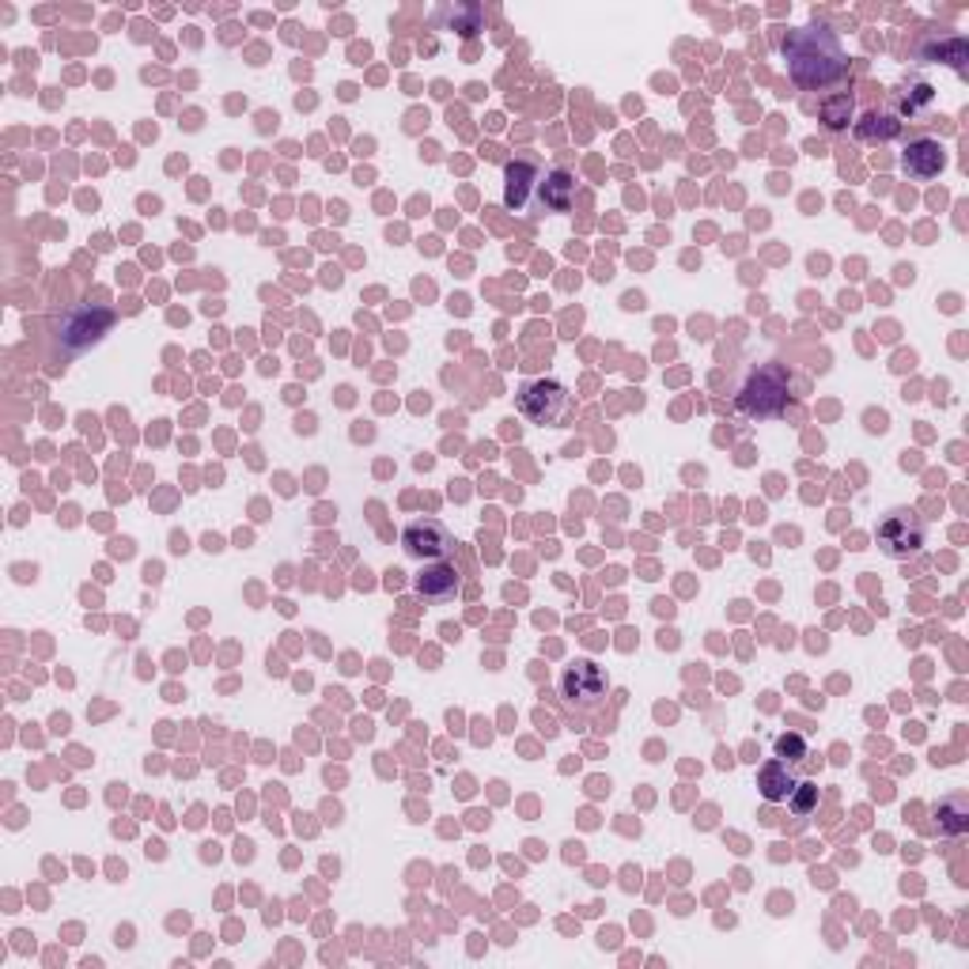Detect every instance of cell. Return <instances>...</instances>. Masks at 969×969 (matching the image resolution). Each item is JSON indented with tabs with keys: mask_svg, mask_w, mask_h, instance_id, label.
I'll use <instances>...</instances> for the list:
<instances>
[{
	"mask_svg": "<svg viewBox=\"0 0 969 969\" xmlns=\"http://www.w3.org/2000/svg\"><path fill=\"white\" fill-rule=\"evenodd\" d=\"M572 201H576V178H572L564 167L546 171L538 183V194H534L538 212H569Z\"/></svg>",
	"mask_w": 969,
	"mask_h": 969,
	"instance_id": "obj_10",
	"label": "cell"
},
{
	"mask_svg": "<svg viewBox=\"0 0 969 969\" xmlns=\"http://www.w3.org/2000/svg\"><path fill=\"white\" fill-rule=\"evenodd\" d=\"M924 538H927V527L913 507H890L875 527L878 549H883V557H890V561L917 557L924 549Z\"/></svg>",
	"mask_w": 969,
	"mask_h": 969,
	"instance_id": "obj_2",
	"label": "cell"
},
{
	"mask_svg": "<svg viewBox=\"0 0 969 969\" xmlns=\"http://www.w3.org/2000/svg\"><path fill=\"white\" fill-rule=\"evenodd\" d=\"M901 167L913 178H935L943 167H947V155H943V144L932 141V137H917V141L906 144L901 152Z\"/></svg>",
	"mask_w": 969,
	"mask_h": 969,
	"instance_id": "obj_11",
	"label": "cell"
},
{
	"mask_svg": "<svg viewBox=\"0 0 969 969\" xmlns=\"http://www.w3.org/2000/svg\"><path fill=\"white\" fill-rule=\"evenodd\" d=\"M852 129H856V137L864 144H890L894 137L901 133V121H898V114H890V110H864L860 114L856 121H852Z\"/></svg>",
	"mask_w": 969,
	"mask_h": 969,
	"instance_id": "obj_12",
	"label": "cell"
},
{
	"mask_svg": "<svg viewBox=\"0 0 969 969\" xmlns=\"http://www.w3.org/2000/svg\"><path fill=\"white\" fill-rule=\"evenodd\" d=\"M818 114H822V126L829 129V133H844L852 114H856V98H852L849 92H837L818 106Z\"/></svg>",
	"mask_w": 969,
	"mask_h": 969,
	"instance_id": "obj_15",
	"label": "cell"
},
{
	"mask_svg": "<svg viewBox=\"0 0 969 969\" xmlns=\"http://www.w3.org/2000/svg\"><path fill=\"white\" fill-rule=\"evenodd\" d=\"M780 49H784L787 72H792L795 87L803 92H822V87H833L844 80L849 72V57L841 49V38L826 27V23H807V27H795L780 38Z\"/></svg>",
	"mask_w": 969,
	"mask_h": 969,
	"instance_id": "obj_1",
	"label": "cell"
},
{
	"mask_svg": "<svg viewBox=\"0 0 969 969\" xmlns=\"http://www.w3.org/2000/svg\"><path fill=\"white\" fill-rule=\"evenodd\" d=\"M787 406V372L780 364H761L738 390V409L746 417H777Z\"/></svg>",
	"mask_w": 969,
	"mask_h": 969,
	"instance_id": "obj_3",
	"label": "cell"
},
{
	"mask_svg": "<svg viewBox=\"0 0 969 969\" xmlns=\"http://www.w3.org/2000/svg\"><path fill=\"white\" fill-rule=\"evenodd\" d=\"M815 807H818V784L799 780V784L792 787V795H787V810H792V815H799V818H807Z\"/></svg>",
	"mask_w": 969,
	"mask_h": 969,
	"instance_id": "obj_17",
	"label": "cell"
},
{
	"mask_svg": "<svg viewBox=\"0 0 969 969\" xmlns=\"http://www.w3.org/2000/svg\"><path fill=\"white\" fill-rule=\"evenodd\" d=\"M538 183H541L538 160H530V155L512 160L504 167V205L515 212H527L534 205V194H538Z\"/></svg>",
	"mask_w": 969,
	"mask_h": 969,
	"instance_id": "obj_8",
	"label": "cell"
},
{
	"mask_svg": "<svg viewBox=\"0 0 969 969\" xmlns=\"http://www.w3.org/2000/svg\"><path fill=\"white\" fill-rule=\"evenodd\" d=\"M519 413L527 417L530 424H561L564 413H569V390L557 380H527L519 387Z\"/></svg>",
	"mask_w": 969,
	"mask_h": 969,
	"instance_id": "obj_5",
	"label": "cell"
},
{
	"mask_svg": "<svg viewBox=\"0 0 969 969\" xmlns=\"http://www.w3.org/2000/svg\"><path fill=\"white\" fill-rule=\"evenodd\" d=\"M436 23H447L451 31H463V35H478L484 31V8L478 4H447L436 12Z\"/></svg>",
	"mask_w": 969,
	"mask_h": 969,
	"instance_id": "obj_14",
	"label": "cell"
},
{
	"mask_svg": "<svg viewBox=\"0 0 969 969\" xmlns=\"http://www.w3.org/2000/svg\"><path fill=\"white\" fill-rule=\"evenodd\" d=\"M777 758H780V761H787V766H795V761L810 758L807 738H803L799 731H787V735H780V738H777Z\"/></svg>",
	"mask_w": 969,
	"mask_h": 969,
	"instance_id": "obj_18",
	"label": "cell"
},
{
	"mask_svg": "<svg viewBox=\"0 0 969 969\" xmlns=\"http://www.w3.org/2000/svg\"><path fill=\"white\" fill-rule=\"evenodd\" d=\"M606 689H610V678L595 659H576L561 675V697L569 704H580V709H595L606 697Z\"/></svg>",
	"mask_w": 969,
	"mask_h": 969,
	"instance_id": "obj_7",
	"label": "cell"
},
{
	"mask_svg": "<svg viewBox=\"0 0 969 969\" xmlns=\"http://www.w3.org/2000/svg\"><path fill=\"white\" fill-rule=\"evenodd\" d=\"M898 98H901V103H906V110H909V114H921L924 106H932L935 92H932V87H927V84H921V80H913V84H909V87H901Z\"/></svg>",
	"mask_w": 969,
	"mask_h": 969,
	"instance_id": "obj_19",
	"label": "cell"
},
{
	"mask_svg": "<svg viewBox=\"0 0 969 969\" xmlns=\"http://www.w3.org/2000/svg\"><path fill=\"white\" fill-rule=\"evenodd\" d=\"M401 549H406V557H413V561H447L451 549H455V534H451L447 527H443L440 519H413L406 530H401Z\"/></svg>",
	"mask_w": 969,
	"mask_h": 969,
	"instance_id": "obj_6",
	"label": "cell"
},
{
	"mask_svg": "<svg viewBox=\"0 0 969 969\" xmlns=\"http://www.w3.org/2000/svg\"><path fill=\"white\" fill-rule=\"evenodd\" d=\"M458 587H463V576L451 561H429L421 576H413V591L429 603H447V598L458 595Z\"/></svg>",
	"mask_w": 969,
	"mask_h": 969,
	"instance_id": "obj_9",
	"label": "cell"
},
{
	"mask_svg": "<svg viewBox=\"0 0 969 969\" xmlns=\"http://www.w3.org/2000/svg\"><path fill=\"white\" fill-rule=\"evenodd\" d=\"M935 818H939V829H943V833H962V829H966V818H969L966 799H962V795H955V799L939 803Z\"/></svg>",
	"mask_w": 969,
	"mask_h": 969,
	"instance_id": "obj_16",
	"label": "cell"
},
{
	"mask_svg": "<svg viewBox=\"0 0 969 969\" xmlns=\"http://www.w3.org/2000/svg\"><path fill=\"white\" fill-rule=\"evenodd\" d=\"M795 784H799V777H795L792 766L780 758H773L769 766H761V773H758V792L766 803H787V795H792Z\"/></svg>",
	"mask_w": 969,
	"mask_h": 969,
	"instance_id": "obj_13",
	"label": "cell"
},
{
	"mask_svg": "<svg viewBox=\"0 0 969 969\" xmlns=\"http://www.w3.org/2000/svg\"><path fill=\"white\" fill-rule=\"evenodd\" d=\"M110 323H114L110 311L92 307V303H80V307H72L69 315L54 326V341L61 345L65 352H84L103 341V334L110 330Z\"/></svg>",
	"mask_w": 969,
	"mask_h": 969,
	"instance_id": "obj_4",
	"label": "cell"
}]
</instances>
